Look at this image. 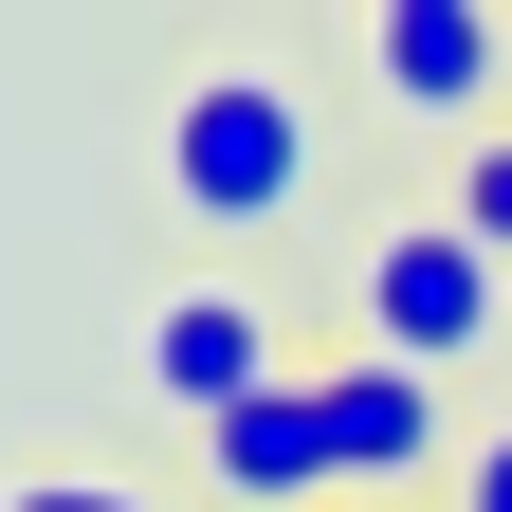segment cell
Here are the masks:
<instances>
[{"label": "cell", "instance_id": "1", "mask_svg": "<svg viewBox=\"0 0 512 512\" xmlns=\"http://www.w3.org/2000/svg\"><path fill=\"white\" fill-rule=\"evenodd\" d=\"M311 183H330V110H311L293 74H256V55L183 74V110H165V202L202 220V238H293Z\"/></svg>", "mask_w": 512, "mask_h": 512}, {"label": "cell", "instance_id": "2", "mask_svg": "<svg viewBox=\"0 0 512 512\" xmlns=\"http://www.w3.org/2000/svg\"><path fill=\"white\" fill-rule=\"evenodd\" d=\"M348 311H366V348H384V366H421V384H476V366L512 348V256H476L458 220H384Z\"/></svg>", "mask_w": 512, "mask_h": 512}, {"label": "cell", "instance_id": "3", "mask_svg": "<svg viewBox=\"0 0 512 512\" xmlns=\"http://www.w3.org/2000/svg\"><path fill=\"white\" fill-rule=\"evenodd\" d=\"M366 92L403 110V128H494V92H512V0H421V19H384L366 0Z\"/></svg>", "mask_w": 512, "mask_h": 512}, {"label": "cell", "instance_id": "4", "mask_svg": "<svg viewBox=\"0 0 512 512\" xmlns=\"http://www.w3.org/2000/svg\"><path fill=\"white\" fill-rule=\"evenodd\" d=\"M202 494H220V512H330V494H348L330 384H311V366H275L256 403H220V421H202Z\"/></svg>", "mask_w": 512, "mask_h": 512}, {"label": "cell", "instance_id": "5", "mask_svg": "<svg viewBox=\"0 0 512 512\" xmlns=\"http://www.w3.org/2000/svg\"><path fill=\"white\" fill-rule=\"evenodd\" d=\"M275 366H293L275 293H238V275H183V293H147V403H165V421H220V403H256Z\"/></svg>", "mask_w": 512, "mask_h": 512}, {"label": "cell", "instance_id": "6", "mask_svg": "<svg viewBox=\"0 0 512 512\" xmlns=\"http://www.w3.org/2000/svg\"><path fill=\"white\" fill-rule=\"evenodd\" d=\"M330 384V439H348V494H421L458 439H439V384L421 366H384V348H348V366H311Z\"/></svg>", "mask_w": 512, "mask_h": 512}, {"label": "cell", "instance_id": "7", "mask_svg": "<svg viewBox=\"0 0 512 512\" xmlns=\"http://www.w3.org/2000/svg\"><path fill=\"white\" fill-rule=\"evenodd\" d=\"M439 220H458L476 256H512V110H494V128H458V202H439Z\"/></svg>", "mask_w": 512, "mask_h": 512}, {"label": "cell", "instance_id": "8", "mask_svg": "<svg viewBox=\"0 0 512 512\" xmlns=\"http://www.w3.org/2000/svg\"><path fill=\"white\" fill-rule=\"evenodd\" d=\"M0 512H165L147 476H74V458H55V476H0Z\"/></svg>", "mask_w": 512, "mask_h": 512}, {"label": "cell", "instance_id": "9", "mask_svg": "<svg viewBox=\"0 0 512 512\" xmlns=\"http://www.w3.org/2000/svg\"><path fill=\"white\" fill-rule=\"evenodd\" d=\"M439 512H512V421H494V439H458V458H439Z\"/></svg>", "mask_w": 512, "mask_h": 512}, {"label": "cell", "instance_id": "10", "mask_svg": "<svg viewBox=\"0 0 512 512\" xmlns=\"http://www.w3.org/2000/svg\"><path fill=\"white\" fill-rule=\"evenodd\" d=\"M330 512H421V494H330Z\"/></svg>", "mask_w": 512, "mask_h": 512}, {"label": "cell", "instance_id": "11", "mask_svg": "<svg viewBox=\"0 0 512 512\" xmlns=\"http://www.w3.org/2000/svg\"><path fill=\"white\" fill-rule=\"evenodd\" d=\"M384 19H421V0H384Z\"/></svg>", "mask_w": 512, "mask_h": 512}]
</instances>
